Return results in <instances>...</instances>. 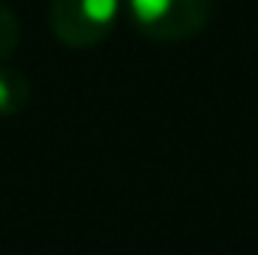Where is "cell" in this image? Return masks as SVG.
Instances as JSON below:
<instances>
[{"mask_svg":"<svg viewBox=\"0 0 258 255\" xmlns=\"http://www.w3.org/2000/svg\"><path fill=\"white\" fill-rule=\"evenodd\" d=\"M18 42H21V24H18L15 12L6 3H0V60L12 57Z\"/></svg>","mask_w":258,"mask_h":255,"instance_id":"cell-4","label":"cell"},{"mask_svg":"<svg viewBox=\"0 0 258 255\" xmlns=\"http://www.w3.org/2000/svg\"><path fill=\"white\" fill-rule=\"evenodd\" d=\"M132 24L156 42H183L204 30L213 0H126Z\"/></svg>","mask_w":258,"mask_h":255,"instance_id":"cell-1","label":"cell"},{"mask_svg":"<svg viewBox=\"0 0 258 255\" xmlns=\"http://www.w3.org/2000/svg\"><path fill=\"white\" fill-rule=\"evenodd\" d=\"M30 102V81L21 69L0 66V117H15Z\"/></svg>","mask_w":258,"mask_h":255,"instance_id":"cell-3","label":"cell"},{"mask_svg":"<svg viewBox=\"0 0 258 255\" xmlns=\"http://www.w3.org/2000/svg\"><path fill=\"white\" fill-rule=\"evenodd\" d=\"M120 0H51L48 27L69 48L99 45L117 24Z\"/></svg>","mask_w":258,"mask_h":255,"instance_id":"cell-2","label":"cell"}]
</instances>
